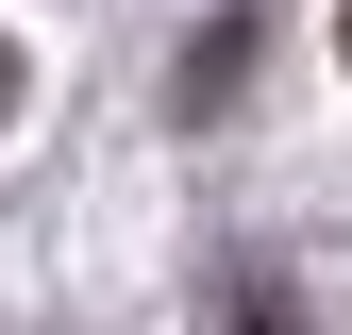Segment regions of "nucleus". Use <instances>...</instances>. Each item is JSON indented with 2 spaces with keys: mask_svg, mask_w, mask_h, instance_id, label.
I'll return each mask as SVG.
<instances>
[{
  "mask_svg": "<svg viewBox=\"0 0 352 335\" xmlns=\"http://www.w3.org/2000/svg\"><path fill=\"white\" fill-rule=\"evenodd\" d=\"M252 51H269V17H218V34H185V67H168V101H185V117H235Z\"/></svg>",
  "mask_w": 352,
  "mask_h": 335,
  "instance_id": "f257e3e1",
  "label": "nucleus"
},
{
  "mask_svg": "<svg viewBox=\"0 0 352 335\" xmlns=\"http://www.w3.org/2000/svg\"><path fill=\"white\" fill-rule=\"evenodd\" d=\"M201 335H302V302L269 268H235V285H201Z\"/></svg>",
  "mask_w": 352,
  "mask_h": 335,
  "instance_id": "f03ea898",
  "label": "nucleus"
},
{
  "mask_svg": "<svg viewBox=\"0 0 352 335\" xmlns=\"http://www.w3.org/2000/svg\"><path fill=\"white\" fill-rule=\"evenodd\" d=\"M0 117H17V34H0Z\"/></svg>",
  "mask_w": 352,
  "mask_h": 335,
  "instance_id": "7ed1b4c3",
  "label": "nucleus"
},
{
  "mask_svg": "<svg viewBox=\"0 0 352 335\" xmlns=\"http://www.w3.org/2000/svg\"><path fill=\"white\" fill-rule=\"evenodd\" d=\"M336 51H352V17H336Z\"/></svg>",
  "mask_w": 352,
  "mask_h": 335,
  "instance_id": "20e7f679",
  "label": "nucleus"
}]
</instances>
